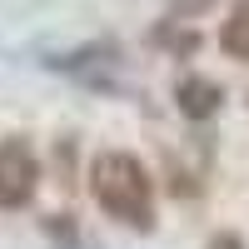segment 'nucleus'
Masks as SVG:
<instances>
[{"label": "nucleus", "mask_w": 249, "mask_h": 249, "mask_svg": "<svg viewBox=\"0 0 249 249\" xmlns=\"http://www.w3.org/2000/svg\"><path fill=\"white\" fill-rule=\"evenodd\" d=\"M90 195L110 219L130 224V230H155V179L150 170L124 155V150H100L90 160Z\"/></svg>", "instance_id": "f257e3e1"}, {"label": "nucleus", "mask_w": 249, "mask_h": 249, "mask_svg": "<svg viewBox=\"0 0 249 249\" xmlns=\"http://www.w3.org/2000/svg\"><path fill=\"white\" fill-rule=\"evenodd\" d=\"M40 190V155L25 135L0 140V210H25Z\"/></svg>", "instance_id": "f03ea898"}, {"label": "nucleus", "mask_w": 249, "mask_h": 249, "mask_svg": "<svg viewBox=\"0 0 249 249\" xmlns=\"http://www.w3.org/2000/svg\"><path fill=\"white\" fill-rule=\"evenodd\" d=\"M175 105H179L184 120H210L219 110V85L204 80V75H184L179 85H175Z\"/></svg>", "instance_id": "7ed1b4c3"}, {"label": "nucleus", "mask_w": 249, "mask_h": 249, "mask_svg": "<svg viewBox=\"0 0 249 249\" xmlns=\"http://www.w3.org/2000/svg\"><path fill=\"white\" fill-rule=\"evenodd\" d=\"M219 45L230 60H249V0H234L230 20L219 25Z\"/></svg>", "instance_id": "20e7f679"}, {"label": "nucleus", "mask_w": 249, "mask_h": 249, "mask_svg": "<svg viewBox=\"0 0 249 249\" xmlns=\"http://www.w3.org/2000/svg\"><path fill=\"white\" fill-rule=\"evenodd\" d=\"M204 249H244V239H239V234H214Z\"/></svg>", "instance_id": "39448f33"}]
</instances>
